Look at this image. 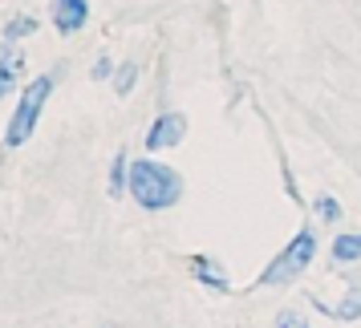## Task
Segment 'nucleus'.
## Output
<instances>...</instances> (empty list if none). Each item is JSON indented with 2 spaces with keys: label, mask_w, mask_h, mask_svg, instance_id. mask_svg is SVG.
Segmentation results:
<instances>
[{
  "label": "nucleus",
  "mask_w": 361,
  "mask_h": 328,
  "mask_svg": "<svg viewBox=\"0 0 361 328\" xmlns=\"http://www.w3.org/2000/svg\"><path fill=\"white\" fill-rule=\"evenodd\" d=\"M130 195L142 211H166L183 198V175L166 163L138 158L130 163Z\"/></svg>",
  "instance_id": "nucleus-1"
},
{
  "label": "nucleus",
  "mask_w": 361,
  "mask_h": 328,
  "mask_svg": "<svg viewBox=\"0 0 361 328\" xmlns=\"http://www.w3.org/2000/svg\"><path fill=\"white\" fill-rule=\"evenodd\" d=\"M57 82H61V65L53 69V73H41V77H33V82L20 89L17 110H13L8 126H4V146H8V150H20L29 138H33L37 118H41V110H45V101H49V94H53V85H57Z\"/></svg>",
  "instance_id": "nucleus-2"
},
{
  "label": "nucleus",
  "mask_w": 361,
  "mask_h": 328,
  "mask_svg": "<svg viewBox=\"0 0 361 328\" xmlns=\"http://www.w3.org/2000/svg\"><path fill=\"white\" fill-rule=\"evenodd\" d=\"M312 256H317V231L300 227L293 239H288V247H280V256L264 267L260 284H264V288H272V284H288V279H296L305 267H309Z\"/></svg>",
  "instance_id": "nucleus-3"
},
{
  "label": "nucleus",
  "mask_w": 361,
  "mask_h": 328,
  "mask_svg": "<svg viewBox=\"0 0 361 328\" xmlns=\"http://www.w3.org/2000/svg\"><path fill=\"white\" fill-rule=\"evenodd\" d=\"M183 138H187V118L175 114V110H166V114H159L150 122L147 150H171V146H179Z\"/></svg>",
  "instance_id": "nucleus-4"
},
{
  "label": "nucleus",
  "mask_w": 361,
  "mask_h": 328,
  "mask_svg": "<svg viewBox=\"0 0 361 328\" xmlns=\"http://www.w3.org/2000/svg\"><path fill=\"white\" fill-rule=\"evenodd\" d=\"M53 8V29L61 37H73L85 29V20H90V0H49Z\"/></svg>",
  "instance_id": "nucleus-5"
},
{
  "label": "nucleus",
  "mask_w": 361,
  "mask_h": 328,
  "mask_svg": "<svg viewBox=\"0 0 361 328\" xmlns=\"http://www.w3.org/2000/svg\"><path fill=\"white\" fill-rule=\"evenodd\" d=\"M191 276H195L203 288H215V292H231L228 267L215 260V256H191Z\"/></svg>",
  "instance_id": "nucleus-6"
},
{
  "label": "nucleus",
  "mask_w": 361,
  "mask_h": 328,
  "mask_svg": "<svg viewBox=\"0 0 361 328\" xmlns=\"http://www.w3.org/2000/svg\"><path fill=\"white\" fill-rule=\"evenodd\" d=\"M20 73H25V53L8 49V41L0 45V98H8L13 89H17Z\"/></svg>",
  "instance_id": "nucleus-7"
},
{
  "label": "nucleus",
  "mask_w": 361,
  "mask_h": 328,
  "mask_svg": "<svg viewBox=\"0 0 361 328\" xmlns=\"http://www.w3.org/2000/svg\"><path fill=\"white\" fill-rule=\"evenodd\" d=\"M317 308L325 312V316H333V320H349V324H353V320H361V288H349L337 308H329L321 300H317Z\"/></svg>",
  "instance_id": "nucleus-8"
},
{
  "label": "nucleus",
  "mask_w": 361,
  "mask_h": 328,
  "mask_svg": "<svg viewBox=\"0 0 361 328\" xmlns=\"http://www.w3.org/2000/svg\"><path fill=\"white\" fill-rule=\"evenodd\" d=\"M110 198H122L126 191H130V158H126V150H118L114 163H110Z\"/></svg>",
  "instance_id": "nucleus-9"
},
{
  "label": "nucleus",
  "mask_w": 361,
  "mask_h": 328,
  "mask_svg": "<svg viewBox=\"0 0 361 328\" xmlns=\"http://www.w3.org/2000/svg\"><path fill=\"white\" fill-rule=\"evenodd\" d=\"M333 260L337 263H357L361 260V231H345L333 239Z\"/></svg>",
  "instance_id": "nucleus-10"
},
{
  "label": "nucleus",
  "mask_w": 361,
  "mask_h": 328,
  "mask_svg": "<svg viewBox=\"0 0 361 328\" xmlns=\"http://www.w3.org/2000/svg\"><path fill=\"white\" fill-rule=\"evenodd\" d=\"M134 82H138V61H122L118 73H114V94L118 98H126V94L134 89Z\"/></svg>",
  "instance_id": "nucleus-11"
},
{
  "label": "nucleus",
  "mask_w": 361,
  "mask_h": 328,
  "mask_svg": "<svg viewBox=\"0 0 361 328\" xmlns=\"http://www.w3.org/2000/svg\"><path fill=\"white\" fill-rule=\"evenodd\" d=\"M312 211L321 215L325 223H337V219L345 215V211H341V203H337L333 195H317V198H312Z\"/></svg>",
  "instance_id": "nucleus-12"
},
{
  "label": "nucleus",
  "mask_w": 361,
  "mask_h": 328,
  "mask_svg": "<svg viewBox=\"0 0 361 328\" xmlns=\"http://www.w3.org/2000/svg\"><path fill=\"white\" fill-rule=\"evenodd\" d=\"M37 33V20L33 17H13L8 29H4V41H20V37H33Z\"/></svg>",
  "instance_id": "nucleus-13"
},
{
  "label": "nucleus",
  "mask_w": 361,
  "mask_h": 328,
  "mask_svg": "<svg viewBox=\"0 0 361 328\" xmlns=\"http://www.w3.org/2000/svg\"><path fill=\"white\" fill-rule=\"evenodd\" d=\"M276 328H309V320L300 312H280L276 316Z\"/></svg>",
  "instance_id": "nucleus-14"
},
{
  "label": "nucleus",
  "mask_w": 361,
  "mask_h": 328,
  "mask_svg": "<svg viewBox=\"0 0 361 328\" xmlns=\"http://www.w3.org/2000/svg\"><path fill=\"white\" fill-rule=\"evenodd\" d=\"M94 77H98V82H106V77H114V61H110V57H102L98 65H94Z\"/></svg>",
  "instance_id": "nucleus-15"
}]
</instances>
